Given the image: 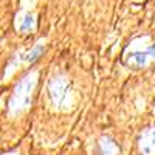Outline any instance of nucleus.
<instances>
[{
	"instance_id": "1",
	"label": "nucleus",
	"mask_w": 155,
	"mask_h": 155,
	"mask_svg": "<svg viewBox=\"0 0 155 155\" xmlns=\"http://www.w3.org/2000/svg\"><path fill=\"white\" fill-rule=\"evenodd\" d=\"M34 74H27L22 79V82L16 87L14 95L11 99V110L12 112H19L22 107H27L28 101H30V92L33 90L34 85Z\"/></svg>"
},
{
	"instance_id": "2",
	"label": "nucleus",
	"mask_w": 155,
	"mask_h": 155,
	"mask_svg": "<svg viewBox=\"0 0 155 155\" xmlns=\"http://www.w3.org/2000/svg\"><path fill=\"white\" fill-rule=\"evenodd\" d=\"M152 59H155V44L146 45L140 50H130L124 56V64L132 68H141L147 65Z\"/></svg>"
},
{
	"instance_id": "3",
	"label": "nucleus",
	"mask_w": 155,
	"mask_h": 155,
	"mask_svg": "<svg viewBox=\"0 0 155 155\" xmlns=\"http://www.w3.org/2000/svg\"><path fill=\"white\" fill-rule=\"evenodd\" d=\"M50 96L54 104L61 106L68 99V84L64 78H53L50 82Z\"/></svg>"
},
{
	"instance_id": "4",
	"label": "nucleus",
	"mask_w": 155,
	"mask_h": 155,
	"mask_svg": "<svg viewBox=\"0 0 155 155\" xmlns=\"http://www.w3.org/2000/svg\"><path fill=\"white\" fill-rule=\"evenodd\" d=\"M140 150L144 155H155V127L147 129L140 138Z\"/></svg>"
},
{
	"instance_id": "5",
	"label": "nucleus",
	"mask_w": 155,
	"mask_h": 155,
	"mask_svg": "<svg viewBox=\"0 0 155 155\" xmlns=\"http://www.w3.org/2000/svg\"><path fill=\"white\" fill-rule=\"evenodd\" d=\"M44 53V47L42 45H36L31 51H30V53L27 54V58H25V59H27L28 62H34L36 59H39V56H41Z\"/></svg>"
},
{
	"instance_id": "6",
	"label": "nucleus",
	"mask_w": 155,
	"mask_h": 155,
	"mask_svg": "<svg viewBox=\"0 0 155 155\" xmlns=\"http://www.w3.org/2000/svg\"><path fill=\"white\" fill-rule=\"evenodd\" d=\"M33 27V17H27L25 19V22H23V25H22V30H30Z\"/></svg>"
},
{
	"instance_id": "7",
	"label": "nucleus",
	"mask_w": 155,
	"mask_h": 155,
	"mask_svg": "<svg viewBox=\"0 0 155 155\" xmlns=\"http://www.w3.org/2000/svg\"><path fill=\"white\" fill-rule=\"evenodd\" d=\"M8 155H12V153H8Z\"/></svg>"
}]
</instances>
